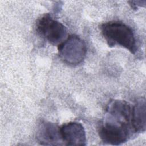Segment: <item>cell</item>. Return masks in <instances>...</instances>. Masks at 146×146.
Segmentation results:
<instances>
[{"instance_id": "cell-1", "label": "cell", "mask_w": 146, "mask_h": 146, "mask_svg": "<svg viewBox=\"0 0 146 146\" xmlns=\"http://www.w3.org/2000/svg\"><path fill=\"white\" fill-rule=\"evenodd\" d=\"M101 30L109 46H120L132 54H135L137 50L136 39L129 26L119 21H110L103 23Z\"/></svg>"}, {"instance_id": "cell-2", "label": "cell", "mask_w": 146, "mask_h": 146, "mask_svg": "<svg viewBox=\"0 0 146 146\" xmlns=\"http://www.w3.org/2000/svg\"><path fill=\"white\" fill-rule=\"evenodd\" d=\"M87 52L84 41L76 35L69 36L58 46L60 59L66 64L76 66L84 59Z\"/></svg>"}, {"instance_id": "cell-3", "label": "cell", "mask_w": 146, "mask_h": 146, "mask_svg": "<svg viewBox=\"0 0 146 146\" xmlns=\"http://www.w3.org/2000/svg\"><path fill=\"white\" fill-rule=\"evenodd\" d=\"M36 29L40 36L54 46H59L67 37L66 27L48 14H44L38 20Z\"/></svg>"}, {"instance_id": "cell-4", "label": "cell", "mask_w": 146, "mask_h": 146, "mask_svg": "<svg viewBox=\"0 0 146 146\" xmlns=\"http://www.w3.org/2000/svg\"><path fill=\"white\" fill-rule=\"evenodd\" d=\"M131 129L128 127L118 125L102 121L99 128V135L104 143L118 145L128 140Z\"/></svg>"}, {"instance_id": "cell-5", "label": "cell", "mask_w": 146, "mask_h": 146, "mask_svg": "<svg viewBox=\"0 0 146 146\" xmlns=\"http://www.w3.org/2000/svg\"><path fill=\"white\" fill-rule=\"evenodd\" d=\"M63 140L67 145H85L86 135L83 126L78 122H69L60 127Z\"/></svg>"}, {"instance_id": "cell-6", "label": "cell", "mask_w": 146, "mask_h": 146, "mask_svg": "<svg viewBox=\"0 0 146 146\" xmlns=\"http://www.w3.org/2000/svg\"><path fill=\"white\" fill-rule=\"evenodd\" d=\"M36 139L41 145H62V138L60 128L56 124L48 122L42 121L38 128Z\"/></svg>"}, {"instance_id": "cell-7", "label": "cell", "mask_w": 146, "mask_h": 146, "mask_svg": "<svg viewBox=\"0 0 146 146\" xmlns=\"http://www.w3.org/2000/svg\"><path fill=\"white\" fill-rule=\"evenodd\" d=\"M145 100L144 98L138 99L132 108L131 125L136 133L144 132L146 129Z\"/></svg>"}]
</instances>
